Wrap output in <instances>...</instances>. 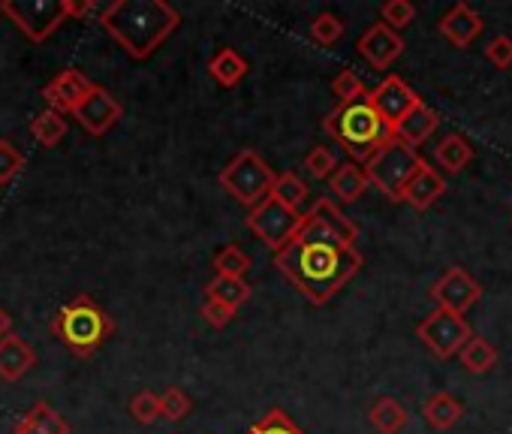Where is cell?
Wrapping results in <instances>:
<instances>
[{
	"label": "cell",
	"mask_w": 512,
	"mask_h": 434,
	"mask_svg": "<svg viewBox=\"0 0 512 434\" xmlns=\"http://www.w3.org/2000/svg\"><path fill=\"white\" fill-rule=\"evenodd\" d=\"M359 227L329 196H320L299 221L296 236L275 251L278 272L314 305L335 299L362 269Z\"/></svg>",
	"instance_id": "6da1fadb"
},
{
	"label": "cell",
	"mask_w": 512,
	"mask_h": 434,
	"mask_svg": "<svg viewBox=\"0 0 512 434\" xmlns=\"http://www.w3.org/2000/svg\"><path fill=\"white\" fill-rule=\"evenodd\" d=\"M100 25L133 61H145L181 28V13L166 0H115L100 10Z\"/></svg>",
	"instance_id": "7a4b0ae2"
},
{
	"label": "cell",
	"mask_w": 512,
	"mask_h": 434,
	"mask_svg": "<svg viewBox=\"0 0 512 434\" xmlns=\"http://www.w3.org/2000/svg\"><path fill=\"white\" fill-rule=\"evenodd\" d=\"M323 130L353 157V163H365L380 145L392 139V127L374 112L368 97L338 103L323 121Z\"/></svg>",
	"instance_id": "3957f363"
},
{
	"label": "cell",
	"mask_w": 512,
	"mask_h": 434,
	"mask_svg": "<svg viewBox=\"0 0 512 434\" xmlns=\"http://www.w3.org/2000/svg\"><path fill=\"white\" fill-rule=\"evenodd\" d=\"M49 329L70 353L88 359L106 344V338L115 332V323L91 296H76L52 317Z\"/></svg>",
	"instance_id": "277c9868"
},
{
	"label": "cell",
	"mask_w": 512,
	"mask_h": 434,
	"mask_svg": "<svg viewBox=\"0 0 512 434\" xmlns=\"http://www.w3.org/2000/svg\"><path fill=\"white\" fill-rule=\"evenodd\" d=\"M425 166V160L419 157V151L407 148L404 142H398L395 136L380 145L368 160H365V178L368 184H374L383 196H389L392 202H404V187L410 184V178Z\"/></svg>",
	"instance_id": "5b68a950"
},
{
	"label": "cell",
	"mask_w": 512,
	"mask_h": 434,
	"mask_svg": "<svg viewBox=\"0 0 512 434\" xmlns=\"http://www.w3.org/2000/svg\"><path fill=\"white\" fill-rule=\"evenodd\" d=\"M275 169L256 154V151H238L217 175L220 187L241 205L253 208L256 202H263L269 193H272V184H275Z\"/></svg>",
	"instance_id": "8992f818"
},
{
	"label": "cell",
	"mask_w": 512,
	"mask_h": 434,
	"mask_svg": "<svg viewBox=\"0 0 512 434\" xmlns=\"http://www.w3.org/2000/svg\"><path fill=\"white\" fill-rule=\"evenodd\" d=\"M0 16L10 19L31 43H46L70 19V0H4Z\"/></svg>",
	"instance_id": "52a82bcc"
},
{
	"label": "cell",
	"mask_w": 512,
	"mask_h": 434,
	"mask_svg": "<svg viewBox=\"0 0 512 434\" xmlns=\"http://www.w3.org/2000/svg\"><path fill=\"white\" fill-rule=\"evenodd\" d=\"M299 221H302V211H293L272 196H266L263 202H256L247 211V230L272 251H281L296 236Z\"/></svg>",
	"instance_id": "ba28073f"
},
{
	"label": "cell",
	"mask_w": 512,
	"mask_h": 434,
	"mask_svg": "<svg viewBox=\"0 0 512 434\" xmlns=\"http://www.w3.org/2000/svg\"><path fill=\"white\" fill-rule=\"evenodd\" d=\"M416 335L419 341L440 359H449V356H458V350L464 347V341L473 335L467 320L452 314V311H443V308H434L419 326H416Z\"/></svg>",
	"instance_id": "9c48e42d"
},
{
	"label": "cell",
	"mask_w": 512,
	"mask_h": 434,
	"mask_svg": "<svg viewBox=\"0 0 512 434\" xmlns=\"http://www.w3.org/2000/svg\"><path fill=\"white\" fill-rule=\"evenodd\" d=\"M431 299H434L437 308L452 311V314L461 317L464 311H470V308L482 299V287H479L461 266H452V269H446V272L434 281Z\"/></svg>",
	"instance_id": "30bf717a"
},
{
	"label": "cell",
	"mask_w": 512,
	"mask_h": 434,
	"mask_svg": "<svg viewBox=\"0 0 512 434\" xmlns=\"http://www.w3.org/2000/svg\"><path fill=\"white\" fill-rule=\"evenodd\" d=\"M76 121L91 133V136H106L121 118H124V106L100 85H94L88 91V97L76 106Z\"/></svg>",
	"instance_id": "8fae6325"
},
{
	"label": "cell",
	"mask_w": 512,
	"mask_h": 434,
	"mask_svg": "<svg viewBox=\"0 0 512 434\" xmlns=\"http://www.w3.org/2000/svg\"><path fill=\"white\" fill-rule=\"evenodd\" d=\"M368 103L374 106V112H377L389 127H395V124L419 103V97H416V91H413L404 79L386 76L374 91H368Z\"/></svg>",
	"instance_id": "7c38bea8"
},
{
	"label": "cell",
	"mask_w": 512,
	"mask_h": 434,
	"mask_svg": "<svg viewBox=\"0 0 512 434\" xmlns=\"http://www.w3.org/2000/svg\"><path fill=\"white\" fill-rule=\"evenodd\" d=\"M94 88V82L85 76V73H79V70H64V73H58L46 88H43V97H46V103H49V109L52 112H58V115H73L76 112V106L88 97V91Z\"/></svg>",
	"instance_id": "4fadbf2b"
},
{
	"label": "cell",
	"mask_w": 512,
	"mask_h": 434,
	"mask_svg": "<svg viewBox=\"0 0 512 434\" xmlns=\"http://www.w3.org/2000/svg\"><path fill=\"white\" fill-rule=\"evenodd\" d=\"M359 55L374 67V70H389L401 52H404V40L401 34H395L392 28H386L383 22L380 25H371L362 37H359Z\"/></svg>",
	"instance_id": "5bb4252c"
},
{
	"label": "cell",
	"mask_w": 512,
	"mask_h": 434,
	"mask_svg": "<svg viewBox=\"0 0 512 434\" xmlns=\"http://www.w3.org/2000/svg\"><path fill=\"white\" fill-rule=\"evenodd\" d=\"M482 28H485L482 16H479L473 7H467V4H455V7L440 19V34H443L455 49H470V46L479 40Z\"/></svg>",
	"instance_id": "9a60e30c"
},
{
	"label": "cell",
	"mask_w": 512,
	"mask_h": 434,
	"mask_svg": "<svg viewBox=\"0 0 512 434\" xmlns=\"http://www.w3.org/2000/svg\"><path fill=\"white\" fill-rule=\"evenodd\" d=\"M440 127V115L431 109V106H425L422 100L392 127V136L398 139V142H404L407 148H419L425 139H431V133Z\"/></svg>",
	"instance_id": "2e32d148"
},
{
	"label": "cell",
	"mask_w": 512,
	"mask_h": 434,
	"mask_svg": "<svg viewBox=\"0 0 512 434\" xmlns=\"http://www.w3.org/2000/svg\"><path fill=\"white\" fill-rule=\"evenodd\" d=\"M37 365V350L16 332L0 341V380L16 383Z\"/></svg>",
	"instance_id": "e0dca14e"
},
{
	"label": "cell",
	"mask_w": 512,
	"mask_h": 434,
	"mask_svg": "<svg viewBox=\"0 0 512 434\" xmlns=\"http://www.w3.org/2000/svg\"><path fill=\"white\" fill-rule=\"evenodd\" d=\"M443 190H446L443 175L425 163V166L410 178V184L404 187V202L413 205V208H419V211H425V208H431V205L443 196Z\"/></svg>",
	"instance_id": "ac0fdd59"
},
{
	"label": "cell",
	"mask_w": 512,
	"mask_h": 434,
	"mask_svg": "<svg viewBox=\"0 0 512 434\" xmlns=\"http://www.w3.org/2000/svg\"><path fill=\"white\" fill-rule=\"evenodd\" d=\"M368 178H365V169L359 163H341L332 175H329V190L335 193V199L341 205H353L362 199V193L368 190Z\"/></svg>",
	"instance_id": "d6986e66"
},
{
	"label": "cell",
	"mask_w": 512,
	"mask_h": 434,
	"mask_svg": "<svg viewBox=\"0 0 512 434\" xmlns=\"http://www.w3.org/2000/svg\"><path fill=\"white\" fill-rule=\"evenodd\" d=\"M422 416H425V422H428L431 428L446 431V428H452V425L464 416V404H461L455 395H449V392H434V395L422 404Z\"/></svg>",
	"instance_id": "ffe728a7"
},
{
	"label": "cell",
	"mask_w": 512,
	"mask_h": 434,
	"mask_svg": "<svg viewBox=\"0 0 512 434\" xmlns=\"http://www.w3.org/2000/svg\"><path fill=\"white\" fill-rule=\"evenodd\" d=\"M434 160L440 163V169H446L449 175L461 172L470 160H473V145L467 142V136L461 133H449L440 139V145L434 148Z\"/></svg>",
	"instance_id": "44dd1931"
},
{
	"label": "cell",
	"mask_w": 512,
	"mask_h": 434,
	"mask_svg": "<svg viewBox=\"0 0 512 434\" xmlns=\"http://www.w3.org/2000/svg\"><path fill=\"white\" fill-rule=\"evenodd\" d=\"M208 73H211V79H214L220 88H235V85L247 76V61H244L235 49H220V52L211 58Z\"/></svg>",
	"instance_id": "7402d4cb"
},
{
	"label": "cell",
	"mask_w": 512,
	"mask_h": 434,
	"mask_svg": "<svg viewBox=\"0 0 512 434\" xmlns=\"http://www.w3.org/2000/svg\"><path fill=\"white\" fill-rule=\"evenodd\" d=\"M458 359H461V365H464L470 374H488V371L497 365V350H494L485 338L470 335V338L464 341V347L458 350Z\"/></svg>",
	"instance_id": "603a6c76"
},
{
	"label": "cell",
	"mask_w": 512,
	"mask_h": 434,
	"mask_svg": "<svg viewBox=\"0 0 512 434\" xmlns=\"http://www.w3.org/2000/svg\"><path fill=\"white\" fill-rule=\"evenodd\" d=\"M205 299H214L232 311H238L247 299H250V284L244 278H214L208 287H205Z\"/></svg>",
	"instance_id": "cb8c5ba5"
},
{
	"label": "cell",
	"mask_w": 512,
	"mask_h": 434,
	"mask_svg": "<svg viewBox=\"0 0 512 434\" xmlns=\"http://www.w3.org/2000/svg\"><path fill=\"white\" fill-rule=\"evenodd\" d=\"M269 196L278 199L281 205L293 208V211H302V205L308 202L311 190H308V184L296 172H281V175H275V184H272Z\"/></svg>",
	"instance_id": "d4e9b609"
},
{
	"label": "cell",
	"mask_w": 512,
	"mask_h": 434,
	"mask_svg": "<svg viewBox=\"0 0 512 434\" xmlns=\"http://www.w3.org/2000/svg\"><path fill=\"white\" fill-rule=\"evenodd\" d=\"M371 425L380 431V434H398L404 425H407V410L401 401L395 398H377L374 407H371Z\"/></svg>",
	"instance_id": "484cf974"
},
{
	"label": "cell",
	"mask_w": 512,
	"mask_h": 434,
	"mask_svg": "<svg viewBox=\"0 0 512 434\" xmlns=\"http://www.w3.org/2000/svg\"><path fill=\"white\" fill-rule=\"evenodd\" d=\"M67 130H70L67 118H64V115H58V112H52V109L40 112V115L31 121V136H34L43 148H55V145H61V142H64V136H67Z\"/></svg>",
	"instance_id": "4316f807"
},
{
	"label": "cell",
	"mask_w": 512,
	"mask_h": 434,
	"mask_svg": "<svg viewBox=\"0 0 512 434\" xmlns=\"http://www.w3.org/2000/svg\"><path fill=\"white\" fill-rule=\"evenodd\" d=\"M214 272L220 278H244L250 272V257L235 248V245H226L217 257H214Z\"/></svg>",
	"instance_id": "83f0119b"
},
{
	"label": "cell",
	"mask_w": 512,
	"mask_h": 434,
	"mask_svg": "<svg viewBox=\"0 0 512 434\" xmlns=\"http://www.w3.org/2000/svg\"><path fill=\"white\" fill-rule=\"evenodd\" d=\"M247 434H305L281 407H275V410H269L260 422H253L250 428H247Z\"/></svg>",
	"instance_id": "f1b7e54d"
},
{
	"label": "cell",
	"mask_w": 512,
	"mask_h": 434,
	"mask_svg": "<svg viewBox=\"0 0 512 434\" xmlns=\"http://www.w3.org/2000/svg\"><path fill=\"white\" fill-rule=\"evenodd\" d=\"M43 434H70V425L64 422V416L58 410H52V404L37 401L28 413H25Z\"/></svg>",
	"instance_id": "f546056e"
},
{
	"label": "cell",
	"mask_w": 512,
	"mask_h": 434,
	"mask_svg": "<svg viewBox=\"0 0 512 434\" xmlns=\"http://www.w3.org/2000/svg\"><path fill=\"white\" fill-rule=\"evenodd\" d=\"M28 166L25 154L10 142V139H0V184H10L22 175V169Z\"/></svg>",
	"instance_id": "4dcf8cb0"
},
{
	"label": "cell",
	"mask_w": 512,
	"mask_h": 434,
	"mask_svg": "<svg viewBox=\"0 0 512 434\" xmlns=\"http://www.w3.org/2000/svg\"><path fill=\"white\" fill-rule=\"evenodd\" d=\"M190 410H193V401H190V395H187L184 389L172 386V389H166V392L160 395V416H163V419L181 422Z\"/></svg>",
	"instance_id": "1f68e13d"
},
{
	"label": "cell",
	"mask_w": 512,
	"mask_h": 434,
	"mask_svg": "<svg viewBox=\"0 0 512 434\" xmlns=\"http://www.w3.org/2000/svg\"><path fill=\"white\" fill-rule=\"evenodd\" d=\"M380 19H383L386 28H392V31L398 34V31H404L407 25H413L416 7L410 4V0H389V4H383V10H380Z\"/></svg>",
	"instance_id": "d6a6232c"
},
{
	"label": "cell",
	"mask_w": 512,
	"mask_h": 434,
	"mask_svg": "<svg viewBox=\"0 0 512 434\" xmlns=\"http://www.w3.org/2000/svg\"><path fill=\"white\" fill-rule=\"evenodd\" d=\"M344 37V22L332 13H320L314 22H311V40L320 43V46H335L338 40Z\"/></svg>",
	"instance_id": "836d02e7"
},
{
	"label": "cell",
	"mask_w": 512,
	"mask_h": 434,
	"mask_svg": "<svg viewBox=\"0 0 512 434\" xmlns=\"http://www.w3.org/2000/svg\"><path fill=\"white\" fill-rule=\"evenodd\" d=\"M332 94L338 97V103H350V100L368 97V88H365V82H362L353 70H341V73L332 79Z\"/></svg>",
	"instance_id": "e575fe53"
},
{
	"label": "cell",
	"mask_w": 512,
	"mask_h": 434,
	"mask_svg": "<svg viewBox=\"0 0 512 434\" xmlns=\"http://www.w3.org/2000/svg\"><path fill=\"white\" fill-rule=\"evenodd\" d=\"M305 169H308V175H314V178H329V175L338 169V157H335L332 148L317 145V148H311V151L305 154Z\"/></svg>",
	"instance_id": "d590c367"
},
{
	"label": "cell",
	"mask_w": 512,
	"mask_h": 434,
	"mask_svg": "<svg viewBox=\"0 0 512 434\" xmlns=\"http://www.w3.org/2000/svg\"><path fill=\"white\" fill-rule=\"evenodd\" d=\"M130 413H133V416H136V422H142V425L157 422V419H160V395H157V392H151V389L136 392V395L130 398Z\"/></svg>",
	"instance_id": "8d00e7d4"
},
{
	"label": "cell",
	"mask_w": 512,
	"mask_h": 434,
	"mask_svg": "<svg viewBox=\"0 0 512 434\" xmlns=\"http://www.w3.org/2000/svg\"><path fill=\"white\" fill-rule=\"evenodd\" d=\"M485 58L497 67V70H509L512 67V37L500 34L485 46Z\"/></svg>",
	"instance_id": "74e56055"
},
{
	"label": "cell",
	"mask_w": 512,
	"mask_h": 434,
	"mask_svg": "<svg viewBox=\"0 0 512 434\" xmlns=\"http://www.w3.org/2000/svg\"><path fill=\"white\" fill-rule=\"evenodd\" d=\"M202 317H205V323L211 329H226L235 320V311L226 308V305H220V302H214V299H205L202 302Z\"/></svg>",
	"instance_id": "f35d334b"
},
{
	"label": "cell",
	"mask_w": 512,
	"mask_h": 434,
	"mask_svg": "<svg viewBox=\"0 0 512 434\" xmlns=\"http://www.w3.org/2000/svg\"><path fill=\"white\" fill-rule=\"evenodd\" d=\"M13 434H43V431H40V428H37V425L28 419V416H22V419L13 425Z\"/></svg>",
	"instance_id": "ab89813d"
},
{
	"label": "cell",
	"mask_w": 512,
	"mask_h": 434,
	"mask_svg": "<svg viewBox=\"0 0 512 434\" xmlns=\"http://www.w3.org/2000/svg\"><path fill=\"white\" fill-rule=\"evenodd\" d=\"M7 335H13V317L4 308H0V341H4Z\"/></svg>",
	"instance_id": "60d3db41"
}]
</instances>
